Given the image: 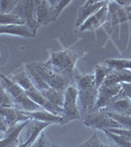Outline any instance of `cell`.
Segmentation results:
<instances>
[{
    "instance_id": "8992f818",
    "label": "cell",
    "mask_w": 131,
    "mask_h": 147,
    "mask_svg": "<svg viewBox=\"0 0 131 147\" xmlns=\"http://www.w3.org/2000/svg\"><path fill=\"white\" fill-rule=\"evenodd\" d=\"M83 123L86 127H94L97 129H121L120 125L116 122L106 111H96L88 114L83 119Z\"/></svg>"
},
{
    "instance_id": "8fae6325",
    "label": "cell",
    "mask_w": 131,
    "mask_h": 147,
    "mask_svg": "<svg viewBox=\"0 0 131 147\" xmlns=\"http://www.w3.org/2000/svg\"><path fill=\"white\" fill-rule=\"evenodd\" d=\"M57 20L54 14L53 7L47 0H36V23L39 27L46 26Z\"/></svg>"
},
{
    "instance_id": "4316f807",
    "label": "cell",
    "mask_w": 131,
    "mask_h": 147,
    "mask_svg": "<svg viewBox=\"0 0 131 147\" xmlns=\"http://www.w3.org/2000/svg\"><path fill=\"white\" fill-rule=\"evenodd\" d=\"M30 147H48V142H47V139L45 137L43 131L39 134L36 140L33 142L32 145H30Z\"/></svg>"
},
{
    "instance_id": "52a82bcc",
    "label": "cell",
    "mask_w": 131,
    "mask_h": 147,
    "mask_svg": "<svg viewBox=\"0 0 131 147\" xmlns=\"http://www.w3.org/2000/svg\"><path fill=\"white\" fill-rule=\"evenodd\" d=\"M77 104L80 114H91L94 111V107L96 105L97 98H98V88L94 85L85 87V88L77 89ZM86 115V116H87Z\"/></svg>"
},
{
    "instance_id": "6da1fadb",
    "label": "cell",
    "mask_w": 131,
    "mask_h": 147,
    "mask_svg": "<svg viewBox=\"0 0 131 147\" xmlns=\"http://www.w3.org/2000/svg\"><path fill=\"white\" fill-rule=\"evenodd\" d=\"M79 59H82V56H77L75 52L63 47L62 50L51 49L49 53V59L46 61V63L59 75L64 76L75 82V68Z\"/></svg>"
},
{
    "instance_id": "ffe728a7",
    "label": "cell",
    "mask_w": 131,
    "mask_h": 147,
    "mask_svg": "<svg viewBox=\"0 0 131 147\" xmlns=\"http://www.w3.org/2000/svg\"><path fill=\"white\" fill-rule=\"evenodd\" d=\"M104 63L112 69L131 70V59H108Z\"/></svg>"
},
{
    "instance_id": "9c48e42d",
    "label": "cell",
    "mask_w": 131,
    "mask_h": 147,
    "mask_svg": "<svg viewBox=\"0 0 131 147\" xmlns=\"http://www.w3.org/2000/svg\"><path fill=\"white\" fill-rule=\"evenodd\" d=\"M107 1H94V0H87L82 4V6L78 9L77 17L75 21V27L79 28L86 22L92 15H94L97 11L103 7Z\"/></svg>"
},
{
    "instance_id": "cb8c5ba5",
    "label": "cell",
    "mask_w": 131,
    "mask_h": 147,
    "mask_svg": "<svg viewBox=\"0 0 131 147\" xmlns=\"http://www.w3.org/2000/svg\"><path fill=\"white\" fill-rule=\"evenodd\" d=\"M0 25L8 26V25H24L23 21L20 20L18 17L12 15V14H3L0 13Z\"/></svg>"
},
{
    "instance_id": "30bf717a",
    "label": "cell",
    "mask_w": 131,
    "mask_h": 147,
    "mask_svg": "<svg viewBox=\"0 0 131 147\" xmlns=\"http://www.w3.org/2000/svg\"><path fill=\"white\" fill-rule=\"evenodd\" d=\"M32 120H28L26 122H21L19 124L8 127L7 131L4 134V137L0 139V147H17L19 145V137L27 125Z\"/></svg>"
},
{
    "instance_id": "83f0119b",
    "label": "cell",
    "mask_w": 131,
    "mask_h": 147,
    "mask_svg": "<svg viewBox=\"0 0 131 147\" xmlns=\"http://www.w3.org/2000/svg\"><path fill=\"white\" fill-rule=\"evenodd\" d=\"M121 85H122V89H123L124 94L131 100V84L123 82V84H121Z\"/></svg>"
},
{
    "instance_id": "f546056e",
    "label": "cell",
    "mask_w": 131,
    "mask_h": 147,
    "mask_svg": "<svg viewBox=\"0 0 131 147\" xmlns=\"http://www.w3.org/2000/svg\"><path fill=\"white\" fill-rule=\"evenodd\" d=\"M125 9H126V11H128V12H130V13H131V6L130 7H125Z\"/></svg>"
},
{
    "instance_id": "ac0fdd59",
    "label": "cell",
    "mask_w": 131,
    "mask_h": 147,
    "mask_svg": "<svg viewBox=\"0 0 131 147\" xmlns=\"http://www.w3.org/2000/svg\"><path fill=\"white\" fill-rule=\"evenodd\" d=\"M42 95L49 103H51L52 105L56 106V107L63 109V104H64V93L60 92L58 90L49 87L48 89L41 91Z\"/></svg>"
},
{
    "instance_id": "d6986e66",
    "label": "cell",
    "mask_w": 131,
    "mask_h": 147,
    "mask_svg": "<svg viewBox=\"0 0 131 147\" xmlns=\"http://www.w3.org/2000/svg\"><path fill=\"white\" fill-rule=\"evenodd\" d=\"M112 68H110L109 66H107L105 63L98 64V65L95 66V70H94V82H95V86L99 89V87L104 84L106 78L108 77V75L111 73Z\"/></svg>"
},
{
    "instance_id": "7c38bea8",
    "label": "cell",
    "mask_w": 131,
    "mask_h": 147,
    "mask_svg": "<svg viewBox=\"0 0 131 147\" xmlns=\"http://www.w3.org/2000/svg\"><path fill=\"white\" fill-rule=\"evenodd\" d=\"M102 111L131 116V100L122 91V93H120L108 107Z\"/></svg>"
},
{
    "instance_id": "e0dca14e",
    "label": "cell",
    "mask_w": 131,
    "mask_h": 147,
    "mask_svg": "<svg viewBox=\"0 0 131 147\" xmlns=\"http://www.w3.org/2000/svg\"><path fill=\"white\" fill-rule=\"evenodd\" d=\"M9 78H10L15 84H18L19 86L22 87L25 91H27L28 89L32 88V87H33L32 80H30L27 71H26L25 65H23L22 67L17 69L15 72L12 73V75Z\"/></svg>"
},
{
    "instance_id": "9a60e30c",
    "label": "cell",
    "mask_w": 131,
    "mask_h": 147,
    "mask_svg": "<svg viewBox=\"0 0 131 147\" xmlns=\"http://www.w3.org/2000/svg\"><path fill=\"white\" fill-rule=\"evenodd\" d=\"M1 34L16 35V36L28 37V38L34 37L32 32L25 25H8V26L0 25V35Z\"/></svg>"
},
{
    "instance_id": "603a6c76",
    "label": "cell",
    "mask_w": 131,
    "mask_h": 147,
    "mask_svg": "<svg viewBox=\"0 0 131 147\" xmlns=\"http://www.w3.org/2000/svg\"><path fill=\"white\" fill-rule=\"evenodd\" d=\"M71 3V0H59V1L58 0H50V4H51V6L53 7L54 14L57 19H58V17L60 16L62 11H63L64 9Z\"/></svg>"
},
{
    "instance_id": "484cf974",
    "label": "cell",
    "mask_w": 131,
    "mask_h": 147,
    "mask_svg": "<svg viewBox=\"0 0 131 147\" xmlns=\"http://www.w3.org/2000/svg\"><path fill=\"white\" fill-rule=\"evenodd\" d=\"M0 106H5V107H15L13 100L10 97L3 85L0 82Z\"/></svg>"
},
{
    "instance_id": "7402d4cb",
    "label": "cell",
    "mask_w": 131,
    "mask_h": 147,
    "mask_svg": "<svg viewBox=\"0 0 131 147\" xmlns=\"http://www.w3.org/2000/svg\"><path fill=\"white\" fill-rule=\"evenodd\" d=\"M77 147H115L113 145H107V144L103 143L100 139L98 138L97 134H93L86 141H84L80 145Z\"/></svg>"
},
{
    "instance_id": "2e32d148",
    "label": "cell",
    "mask_w": 131,
    "mask_h": 147,
    "mask_svg": "<svg viewBox=\"0 0 131 147\" xmlns=\"http://www.w3.org/2000/svg\"><path fill=\"white\" fill-rule=\"evenodd\" d=\"M131 84V70L112 69L111 73L106 78L104 84Z\"/></svg>"
},
{
    "instance_id": "f1b7e54d",
    "label": "cell",
    "mask_w": 131,
    "mask_h": 147,
    "mask_svg": "<svg viewBox=\"0 0 131 147\" xmlns=\"http://www.w3.org/2000/svg\"><path fill=\"white\" fill-rule=\"evenodd\" d=\"M48 147H61L58 144H48Z\"/></svg>"
},
{
    "instance_id": "44dd1931",
    "label": "cell",
    "mask_w": 131,
    "mask_h": 147,
    "mask_svg": "<svg viewBox=\"0 0 131 147\" xmlns=\"http://www.w3.org/2000/svg\"><path fill=\"white\" fill-rule=\"evenodd\" d=\"M109 115L113 118L116 122H118L120 125L121 129H124L127 130H131V116L128 115H120L116 113L108 112Z\"/></svg>"
},
{
    "instance_id": "d4e9b609",
    "label": "cell",
    "mask_w": 131,
    "mask_h": 147,
    "mask_svg": "<svg viewBox=\"0 0 131 147\" xmlns=\"http://www.w3.org/2000/svg\"><path fill=\"white\" fill-rule=\"evenodd\" d=\"M18 0H0V13L6 15L11 14L15 9Z\"/></svg>"
},
{
    "instance_id": "ba28073f",
    "label": "cell",
    "mask_w": 131,
    "mask_h": 147,
    "mask_svg": "<svg viewBox=\"0 0 131 147\" xmlns=\"http://www.w3.org/2000/svg\"><path fill=\"white\" fill-rule=\"evenodd\" d=\"M108 1H107V3L99 11H97L94 15H92L88 20H86V22L79 28V30L80 32L91 30V32L95 34L99 28L103 27V26L107 24V21H108Z\"/></svg>"
},
{
    "instance_id": "4fadbf2b",
    "label": "cell",
    "mask_w": 131,
    "mask_h": 147,
    "mask_svg": "<svg viewBox=\"0 0 131 147\" xmlns=\"http://www.w3.org/2000/svg\"><path fill=\"white\" fill-rule=\"evenodd\" d=\"M0 119L8 125V127L15 125L21 122H26L30 119L24 116L20 111L15 107H5L0 106Z\"/></svg>"
},
{
    "instance_id": "7a4b0ae2",
    "label": "cell",
    "mask_w": 131,
    "mask_h": 147,
    "mask_svg": "<svg viewBox=\"0 0 131 147\" xmlns=\"http://www.w3.org/2000/svg\"><path fill=\"white\" fill-rule=\"evenodd\" d=\"M28 64L48 84L49 87L55 89V90L64 93L70 85H73V84L75 82L73 80L62 75H59L58 73L52 70V68L46 62H32Z\"/></svg>"
},
{
    "instance_id": "5b68a950",
    "label": "cell",
    "mask_w": 131,
    "mask_h": 147,
    "mask_svg": "<svg viewBox=\"0 0 131 147\" xmlns=\"http://www.w3.org/2000/svg\"><path fill=\"white\" fill-rule=\"evenodd\" d=\"M122 91L121 84H103L98 89V98L93 112L105 110Z\"/></svg>"
},
{
    "instance_id": "277c9868",
    "label": "cell",
    "mask_w": 131,
    "mask_h": 147,
    "mask_svg": "<svg viewBox=\"0 0 131 147\" xmlns=\"http://www.w3.org/2000/svg\"><path fill=\"white\" fill-rule=\"evenodd\" d=\"M77 96L78 91L75 85H70L64 92L63 112L61 116L63 119V125L68 124L71 121L81 119V114L77 104Z\"/></svg>"
},
{
    "instance_id": "5bb4252c",
    "label": "cell",
    "mask_w": 131,
    "mask_h": 147,
    "mask_svg": "<svg viewBox=\"0 0 131 147\" xmlns=\"http://www.w3.org/2000/svg\"><path fill=\"white\" fill-rule=\"evenodd\" d=\"M24 116H26L30 120L32 121H38L42 123H48V124H59L63 125V119L61 116H57L54 114L48 112L46 110H39V111H33V112H25V111H20Z\"/></svg>"
},
{
    "instance_id": "3957f363",
    "label": "cell",
    "mask_w": 131,
    "mask_h": 147,
    "mask_svg": "<svg viewBox=\"0 0 131 147\" xmlns=\"http://www.w3.org/2000/svg\"><path fill=\"white\" fill-rule=\"evenodd\" d=\"M11 14L22 20L24 25L27 26L35 36L40 28L36 23V0H18L15 9Z\"/></svg>"
}]
</instances>
